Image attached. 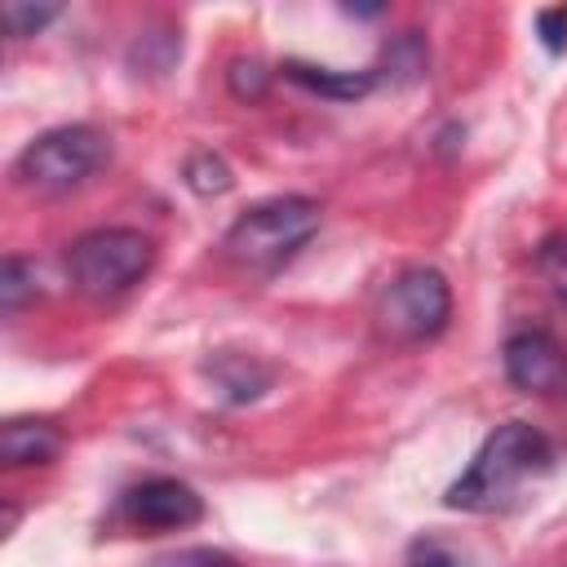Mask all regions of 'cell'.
I'll list each match as a JSON object with an SVG mask.
<instances>
[{
    "mask_svg": "<svg viewBox=\"0 0 567 567\" xmlns=\"http://www.w3.org/2000/svg\"><path fill=\"white\" fill-rule=\"evenodd\" d=\"M155 567H235V558H226L221 549H208V545H190V549L164 554Z\"/></svg>",
    "mask_w": 567,
    "mask_h": 567,
    "instance_id": "cell-18",
    "label": "cell"
},
{
    "mask_svg": "<svg viewBox=\"0 0 567 567\" xmlns=\"http://www.w3.org/2000/svg\"><path fill=\"white\" fill-rule=\"evenodd\" d=\"M315 230H319V204L315 199H306V195H275V199H261L248 213H239L230 221L221 248L239 266L270 270V266L288 261L301 244H310Z\"/></svg>",
    "mask_w": 567,
    "mask_h": 567,
    "instance_id": "cell-2",
    "label": "cell"
},
{
    "mask_svg": "<svg viewBox=\"0 0 567 567\" xmlns=\"http://www.w3.org/2000/svg\"><path fill=\"white\" fill-rule=\"evenodd\" d=\"M549 465H554V443L527 421H505L483 439V447L474 452V461L447 487L443 501L465 514H492V509H505L514 492L527 478L545 474Z\"/></svg>",
    "mask_w": 567,
    "mask_h": 567,
    "instance_id": "cell-1",
    "label": "cell"
},
{
    "mask_svg": "<svg viewBox=\"0 0 567 567\" xmlns=\"http://www.w3.org/2000/svg\"><path fill=\"white\" fill-rule=\"evenodd\" d=\"M151 266H155V239L133 230V226H102V230L80 235L66 248L71 284L84 297H97V301L120 297L133 284H142V275Z\"/></svg>",
    "mask_w": 567,
    "mask_h": 567,
    "instance_id": "cell-3",
    "label": "cell"
},
{
    "mask_svg": "<svg viewBox=\"0 0 567 567\" xmlns=\"http://www.w3.org/2000/svg\"><path fill=\"white\" fill-rule=\"evenodd\" d=\"M452 319V288L434 266H408L390 279L377 323L394 341H434Z\"/></svg>",
    "mask_w": 567,
    "mask_h": 567,
    "instance_id": "cell-5",
    "label": "cell"
},
{
    "mask_svg": "<svg viewBox=\"0 0 567 567\" xmlns=\"http://www.w3.org/2000/svg\"><path fill=\"white\" fill-rule=\"evenodd\" d=\"M536 35L549 53H563L567 49V4H554V9H540L536 13Z\"/></svg>",
    "mask_w": 567,
    "mask_h": 567,
    "instance_id": "cell-17",
    "label": "cell"
},
{
    "mask_svg": "<svg viewBox=\"0 0 567 567\" xmlns=\"http://www.w3.org/2000/svg\"><path fill=\"white\" fill-rule=\"evenodd\" d=\"M124 514L146 532H182L204 518V496L182 478H146L124 492Z\"/></svg>",
    "mask_w": 567,
    "mask_h": 567,
    "instance_id": "cell-7",
    "label": "cell"
},
{
    "mask_svg": "<svg viewBox=\"0 0 567 567\" xmlns=\"http://www.w3.org/2000/svg\"><path fill=\"white\" fill-rule=\"evenodd\" d=\"M213 381H217V390L230 399V403H244V399H257L270 381H275V372L266 368V363H257L252 354H217L208 368H204Z\"/></svg>",
    "mask_w": 567,
    "mask_h": 567,
    "instance_id": "cell-10",
    "label": "cell"
},
{
    "mask_svg": "<svg viewBox=\"0 0 567 567\" xmlns=\"http://www.w3.org/2000/svg\"><path fill=\"white\" fill-rule=\"evenodd\" d=\"M106 159H111V142L93 124H62V128H49L35 142H27L13 173L31 190L62 195V190L84 186Z\"/></svg>",
    "mask_w": 567,
    "mask_h": 567,
    "instance_id": "cell-4",
    "label": "cell"
},
{
    "mask_svg": "<svg viewBox=\"0 0 567 567\" xmlns=\"http://www.w3.org/2000/svg\"><path fill=\"white\" fill-rule=\"evenodd\" d=\"M505 377L523 394H558L567 385V346L545 328H523L505 341Z\"/></svg>",
    "mask_w": 567,
    "mask_h": 567,
    "instance_id": "cell-6",
    "label": "cell"
},
{
    "mask_svg": "<svg viewBox=\"0 0 567 567\" xmlns=\"http://www.w3.org/2000/svg\"><path fill=\"white\" fill-rule=\"evenodd\" d=\"M0 18H4L13 40H27V35L44 31L58 18V4H18V0H9V4H0Z\"/></svg>",
    "mask_w": 567,
    "mask_h": 567,
    "instance_id": "cell-15",
    "label": "cell"
},
{
    "mask_svg": "<svg viewBox=\"0 0 567 567\" xmlns=\"http://www.w3.org/2000/svg\"><path fill=\"white\" fill-rule=\"evenodd\" d=\"M31 297H35V270L22 257H4V270H0V306H4V315H18Z\"/></svg>",
    "mask_w": 567,
    "mask_h": 567,
    "instance_id": "cell-14",
    "label": "cell"
},
{
    "mask_svg": "<svg viewBox=\"0 0 567 567\" xmlns=\"http://www.w3.org/2000/svg\"><path fill=\"white\" fill-rule=\"evenodd\" d=\"M186 186L195 190V195H226L230 186H235V177H230V164L221 159V155H213V151H195L190 159H186Z\"/></svg>",
    "mask_w": 567,
    "mask_h": 567,
    "instance_id": "cell-12",
    "label": "cell"
},
{
    "mask_svg": "<svg viewBox=\"0 0 567 567\" xmlns=\"http://www.w3.org/2000/svg\"><path fill=\"white\" fill-rule=\"evenodd\" d=\"M226 84H230V93H235L239 102H257V97L266 93V84H270V71H266V62H257V58H235L230 71H226Z\"/></svg>",
    "mask_w": 567,
    "mask_h": 567,
    "instance_id": "cell-16",
    "label": "cell"
},
{
    "mask_svg": "<svg viewBox=\"0 0 567 567\" xmlns=\"http://www.w3.org/2000/svg\"><path fill=\"white\" fill-rule=\"evenodd\" d=\"M425 62H430V53H425V40H421L416 31L394 35L390 49H385V75H390L394 84L421 80V75H425Z\"/></svg>",
    "mask_w": 567,
    "mask_h": 567,
    "instance_id": "cell-11",
    "label": "cell"
},
{
    "mask_svg": "<svg viewBox=\"0 0 567 567\" xmlns=\"http://www.w3.org/2000/svg\"><path fill=\"white\" fill-rule=\"evenodd\" d=\"M0 452H4V465H13V470L49 465L62 452V434L49 421H9L0 434Z\"/></svg>",
    "mask_w": 567,
    "mask_h": 567,
    "instance_id": "cell-9",
    "label": "cell"
},
{
    "mask_svg": "<svg viewBox=\"0 0 567 567\" xmlns=\"http://www.w3.org/2000/svg\"><path fill=\"white\" fill-rule=\"evenodd\" d=\"M536 275L545 279V288L558 301H567V230L540 239V248H536Z\"/></svg>",
    "mask_w": 567,
    "mask_h": 567,
    "instance_id": "cell-13",
    "label": "cell"
},
{
    "mask_svg": "<svg viewBox=\"0 0 567 567\" xmlns=\"http://www.w3.org/2000/svg\"><path fill=\"white\" fill-rule=\"evenodd\" d=\"M284 75L319 97H332V102H354L363 93L377 89V71H332V66H315V62H284Z\"/></svg>",
    "mask_w": 567,
    "mask_h": 567,
    "instance_id": "cell-8",
    "label": "cell"
}]
</instances>
